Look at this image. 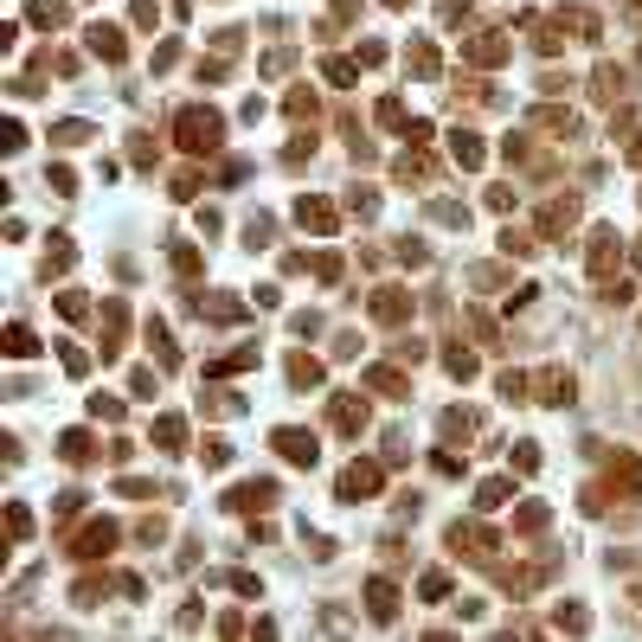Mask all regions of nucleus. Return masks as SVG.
<instances>
[{
	"mask_svg": "<svg viewBox=\"0 0 642 642\" xmlns=\"http://www.w3.org/2000/svg\"><path fill=\"white\" fill-rule=\"evenodd\" d=\"M174 136H180L186 154H219V142H225V116L206 110V103H186V110L174 116Z\"/></svg>",
	"mask_w": 642,
	"mask_h": 642,
	"instance_id": "1",
	"label": "nucleus"
},
{
	"mask_svg": "<svg viewBox=\"0 0 642 642\" xmlns=\"http://www.w3.org/2000/svg\"><path fill=\"white\" fill-rule=\"evenodd\" d=\"M270 443L283 450V463H302V469H309V463L321 457V443H315V431H296V424H283V431H270Z\"/></svg>",
	"mask_w": 642,
	"mask_h": 642,
	"instance_id": "2",
	"label": "nucleus"
},
{
	"mask_svg": "<svg viewBox=\"0 0 642 642\" xmlns=\"http://www.w3.org/2000/svg\"><path fill=\"white\" fill-rule=\"evenodd\" d=\"M270 501H277V482H238V489L225 495V507H231V514H263Z\"/></svg>",
	"mask_w": 642,
	"mask_h": 642,
	"instance_id": "3",
	"label": "nucleus"
},
{
	"mask_svg": "<svg viewBox=\"0 0 642 642\" xmlns=\"http://www.w3.org/2000/svg\"><path fill=\"white\" fill-rule=\"evenodd\" d=\"M328 418H334V431H341V437H360V431H366V398H360V392H341Z\"/></svg>",
	"mask_w": 642,
	"mask_h": 642,
	"instance_id": "4",
	"label": "nucleus"
},
{
	"mask_svg": "<svg viewBox=\"0 0 642 642\" xmlns=\"http://www.w3.org/2000/svg\"><path fill=\"white\" fill-rule=\"evenodd\" d=\"M360 495H380V463H354V469H341V501H360Z\"/></svg>",
	"mask_w": 642,
	"mask_h": 642,
	"instance_id": "5",
	"label": "nucleus"
},
{
	"mask_svg": "<svg viewBox=\"0 0 642 642\" xmlns=\"http://www.w3.org/2000/svg\"><path fill=\"white\" fill-rule=\"evenodd\" d=\"M84 39H90V51H97L103 65H122V59H129V45H122V26H90Z\"/></svg>",
	"mask_w": 642,
	"mask_h": 642,
	"instance_id": "6",
	"label": "nucleus"
},
{
	"mask_svg": "<svg viewBox=\"0 0 642 642\" xmlns=\"http://www.w3.org/2000/svg\"><path fill=\"white\" fill-rule=\"evenodd\" d=\"M110 546H116V527H110V521H97V527L77 533V546H71V552H77V559H103Z\"/></svg>",
	"mask_w": 642,
	"mask_h": 642,
	"instance_id": "7",
	"label": "nucleus"
},
{
	"mask_svg": "<svg viewBox=\"0 0 642 642\" xmlns=\"http://www.w3.org/2000/svg\"><path fill=\"white\" fill-rule=\"evenodd\" d=\"M366 610H372V623H392V617H398V591H392L386 578L366 584Z\"/></svg>",
	"mask_w": 642,
	"mask_h": 642,
	"instance_id": "8",
	"label": "nucleus"
},
{
	"mask_svg": "<svg viewBox=\"0 0 642 642\" xmlns=\"http://www.w3.org/2000/svg\"><path fill=\"white\" fill-rule=\"evenodd\" d=\"M617 251H623V238H617V231H591V277H610Z\"/></svg>",
	"mask_w": 642,
	"mask_h": 642,
	"instance_id": "9",
	"label": "nucleus"
},
{
	"mask_svg": "<svg viewBox=\"0 0 642 642\" xmlns=\"http://www.w3.org/2000/svg\"><path fill=\"white\" fill-rule=\"evenodd\" d=\"M463 59H469V65H501V59H507V39H501V33H482V39L463 45Z\"/></svg>",
	"mask_w": 642,
	"mask_h": 642,
	"instance_id": "10",
	"label": "nucleus"
},
{
	"mask_svg": "<svg viewBox=\"0 0 642 642\" xmlns=\"http://www.w3.org/2000/svg\"><path fill=\"white\" fill-rule=\"evenodd\" d=\"M591 90H598V103H617V97L630 90V71H623V65H598V77H591Z\"/></svg>",
	"mask_w": 642,
	"mask_h": 642,
	"instance_id": "11",
	"label": "nucleus"
},
{
	"mask_svg": "<svg viewBox=\"0 0 642 642\" xmlns=\"http://www.w3.org/2000/svg\"><path fill=\"white\" fill-rule=\"evenodd\" d=\"M572 219H578V200L566 193V200H552V206L540 212V231H546V238H559V231H572Z\"/></svg>",
	"mask_w": 642,
	"mask_h": 642,
	"instance_id": "12",
	"label": "nucleus"
},
{
	"mask_svg": "<svg viewBox=\"0 0 642 642\" xmlns=\"http://www.w3.org/2000/svg\"><path fill=\"white\" fill-rule=\"evenodd\" d=\"M296 219H302L309 231L328 238V231H334V206H328V200H296Z\"/></svg>",
	"mask_w": 642,
	"mask_h": 642,
	"instance_id": "13",
	"label": "nucleus"
},
{
	"mask_svg": "<svg viewBox=\"0 0 642 642\" xmlns=\"http://www.w3.org/2000/svg\"><path fill=\"white\" fill-rule=\"evenodd\" d=\"M450 160H457V168H482V136L475 129H457V136H450Z\"/></svg>",
	"mask_w": 642,
	"mask_h": 642,
	"instance_id": "14",
	"label": "nucleus"
},
{
	"mask_svg": "<svg viewBox=\"0 0 642 642\" xmlns=\"http://www.w3.org/2000/svg\"><path fill=\"white\" fill-rule=\"evenodd\" d=\"M372 315H380V321H405L411 296H405V289H380V296H372Z\"/></svg>",
	"mask_w": 642,
	"mask_h": 642,
	"instance_id": "15",
	"label": "nucleus"
},
{
	"mask_svg": "<svg viewBox=\"0 0 642 642\" xmlns=\"http://www.w3.org/2000/svg\"><path fill=\"white\" fill-rule=\"evenodd\" d=\"M540 392H546L540 405H572V392H578V386H572V372H540Z\"/></svg>",
	"mask_w": 642,
	"mask_h": 642,
	"instance_id": "16",
	"label": "nucleus"
},
{
	"mask_svg": "<svg viewBox=\"0 0 642 642\" xmlns=\"http://www.w3.org/2000/svg\"><path fill=\"white\" fill-rule=\"evenodd\" d=\"M610 482H617L623 495H642V463H636V457H617V463H610Z\"/></svg>",
	"mask_w": 642,
	"mask_h": 642,
	"instance_id": "17",
	"label": "nucleus"
},
{
	"mask_svg": "<svg viewBox=\"0 0 642 642\" xmlns=\"http://www.w3.org/2000/svg\"><path fill=\"white\" fill-rule=\"evenodd\" d=\"M7 354H13V360H33V354H39V341H33L26 321H13V328H7Z\"/></svg>",
	"mask_w": 642,
	"mask_h": 642,
	"instance_id": "18",
	"label": "nucleus"
},
{
	"mask_svg": "<svg viewBox=\"0 0 642 642\" xmlns=\"http://www.w3.org/2000/svg\"><path fill=\"white\" fill-rule=\"evenodd\" d=\"M154 443H160V450H180V443H186V424H180V418H154Z\"/></svg>",
	"mask_w": 642,
	"mask_h": 642,
	"instance_id": "19",
	"label": "nucleus"
},
{
	"mask_svg": "<svg viewBox=\"0 0 642 642\" xmlns=\"http://www.w3.org/2000/svg\"><path fill=\"white\" fill-rule=\"evenodd\" d=\"M59 457H65V463H90V437H84V431H65V437H59Z\"/></svg>",
	"mask_w": 642,
	"mask_h": 642,
	"instance_id": "20",
	"label": "nucleus"
},
{
	"mask_svg": "<svg viewBox=\"0 0 642 642\" xmlns=\"http://www.w3.org/2000/svg\"><path fill=\"white\" fill-rule=\"evenodd\" d=\"M200 463H206V469H225V463H231V443H225V437H206V443H200Z\"/></svg>",
	"mask_w": 642,
	"mask_h": 642,
	"instance_id": "21",
	"label": "nucleus"
},
{
	"mask_svg": "<svg viewBox=\"0 0 642 642\" xmlns=\"http://www.w3.org/2000/svg\"><path fill=\"white\" fill-rule=\"evenodd\" d=\"M411 77H437V45H411Z\"/></svg>",
	"mask_w": 642,
	"mask_h": 642,
	"instance_id": "22",
	"label": "nucleus"
},
{
	"mask_svg": "<svg viewBox=\"0 0 642 642\" xmlns=\"http://www.w3.org/2000/svg\"><path fill=\"white\" fill-rule=\"evenodd\" d=\"M289 380H296V386H321V360L296 354V360H289Z\"/></svg>",
	"mask_w": 642,
	"mask_h": 642,
	"instance_id": "23",
	"label": "nucleus"
},
{
	"mask_svg": "<svg viewBox=\"0 0 642 642\" xmlns=\"http://www.w3.org/2000/svg\"><path fill=\"white\" fill-rule=\"evenodd\" d=\"M366 386H372V392H405V372H392V366H372V372H366Z\"/></svg>",
	"mask_w": 642,
	"mask_h": 642,
	"instance_id": "24",
	"label": "nucleus"
},
{
	"mask_svg": "<svg viewBox=\"0 0 642 642\" xmlns=\"http://www.w3.org/2000/svg\"><path fill=\"white\" fill-rule=\"evenodd\" d=\"M51 142H59V148H77V142H90V122H59V129H51Z\"/></svg>",
	"mask_w": 642,
	"mask_h": 642,
	"instance_id": "25",
	"label": "nucleus"
},
{
	"mask_svg": "<svg viewBox=\"0 0 642 642\" xmlns=\"http://www.w3.org/2000/svg\"><path fill=\"white\" fill-rule=\"evenodd\" d=\"M245 366H257V347H245V354H225V360H212L206 372H245Z\"/></svg>",
	"mask_w": 642,
	"mask_h": 642,
	"instance_id": "26",
	"label": "nucleus"
},
{
	"mask_svg": "<svg viewBox=\"0 0 642 642\" xmlns=\"http://www.w3.org/2000/svg\"><path fill=\"white\" fill-rule=\"evenodd\" d=\"M507 495H514V489H507V482H482V489H475V507H501Z\"/></svg>",
	"mask_w": 642,
	"mask_h": 642,
	"instance_id": "27",
	"label": "nucleus"
},
{
	"mask_svg": "<svg viewBox=\"0 0 642 642\" xmlns=\"http://www.w3.org/2000/svg\"><path fill=\"white\" fill-rule=\"evenodd\" d=\"M501 251H507V257H527L533 238H527V231H501Z\"/></svg>",
	"mask_w": 642,
	"mask_h": 642,
	"instance_id": "28",
	"label": "nucleus"
},
{
	"mask_svg": "<svg viewBox=\"0 0 642 642\" xmlns=\"http://www.w3.org/2000/svg\"><path fill=\"white\" fill-rule=\"evenodd\" d=\"M380 122H386V129H405V103L386 97V103H380Z\"/></svg>",
	"mask_w": 642,
	"mask_h": 642,
	"instance_id": "29",
	"label": "nucleus"
},
{
	"mask_svg": "<svg viewBox=\"0 0 642 642\" xmlns=\"http://www.w3.org/2000/svg\"><path fill=\"white\" fill-rule=\"evenodd\" d=\"M7 533H13V540H26V533H33V514H26V507H7Z\"/></svg>",
	"mask_w": 642,
	"mask_h": 642,
	"instance_id": "30",
	"label": "nucleus"
},
{
	"mask_svg": "<svg viewBox=\"0 0 642 642\" xmlns=\"http://www.w3.org/2000/svg\"><path fill=\"white\" fill-rule=\"evenodd\" d=\"M174 270H180V277H193V270H200V251H193V245H180V251H174Z\"/></svg>",
	"mask_w": 642,
	"mask_h": 642,
	"instance_id": "31",
	"label": "nucleus"
},
{
	"mask_svg": "<svg viewBox=\"0 0 642 642\" xmlns=\"http://www.w3.org/2000/svg\"><path fill=\"white\" fill-rule=\"evenodd\" d=\"M321 71H328V84H354V65H347V59H328Z\"/></svg>",
	"mask_w": 642,
	"mask_h": 642,
	"instance_id": "32",
	"label": "nucleus"
},
{
	"mask_svg": "<svg viewBox=\"0 0 642 642\" xmlns=\"http://www.w3.org/2000/svg\"><path fill=\"white\" fill-rule=\"evenodd\" d=\"M443 366H450V372H457V380H469V372H475V354H463V347H457V354H450Z\"/></svg>",
	"mask_w": 642,
	"mask_h": 642,
	"instance_id": "33",
	"label": "nucleus"
},
{
	"mask_svg": "<svg viewBox=\"0 0 642 642\" xmlns=\"http://www.w3.org/2000/svg\"><path fill=\"white\" fill-rule=\"evenodd\" d=\"M546 527V507H521V533H540Z\"/></svg>",
	"mask_w": 642,
	"mask_h": 642,
	"instance_id": "34",
	"label": "nucleus"
},
{
	"mask_svg": "<svg viewBox=\"0 0 642 642\" xmlns=\"http://www.w3.org/2000/svg\"><path fill=\"white\" fill-rule=\"evenodd\" d=\"M90 418H110V424H116V418H122V405H116V398H90Z\"/></svg>",
	"mask_w": 642,
	"mask_h": 642,
	"instance_id": "35",
	"label": "nucleus"
},
{
	"mask_svg": "<svg viewBox=\"0 0 642 642\" xmlns=\"http://www.w3.org/2000/svg\"><path fill=\"white\" fill-rule=\"evenodd\" d=\"M514 463H521V475H533V469H540V450L521 443V450H514Z\"/></svg>",
	"mask_w": 642,
	"mask_h": 642,
	"instance_id": "36",
	"label": "nucleus"
},
{
	"mask_svg": "<svg viewBox=\"0 0 642 642\" xmlns=\"http://www.w3.org/2000/svg\"><path fill=\"white\" fill-rule=\"evenodd\" d=\"M424 598H431V604H437V598H450V578H443V572H431V578H424Z\"/></svg>",
	"mask_w": 642,
	"mask_h": 642,
	"instance_id": "37",
	"label": "nucleus"
},
{
	"mask_svg": "<svg viewBox=\"0 0 642 642\" xmlns=\"http://www.w3.org/2000/svg\"><path fill=\"white\" fill-rule=\"evenodd\" d=\"M630 160H636V168H642V136H636V148H630Z\"/></svg>",
	"mask_w": 642,
	"mask_h": 642,
	"instance_id": "38",
	"label": "nucleus"
},
{
	"mask_svg": "<svg viewBox=\"0 0 642 642\" xmlns=\"http://www.w3.org/2000/svg\"><path fill=\"white\" fill-rule=\"evenodd\" d=\"M386 7H411V0H386Z\"/></svg>",
	"mask_w": 642,
	"mask_h": 642,
	"instance_id": "39",
	"label": "nucleus"
}]
</instances>
